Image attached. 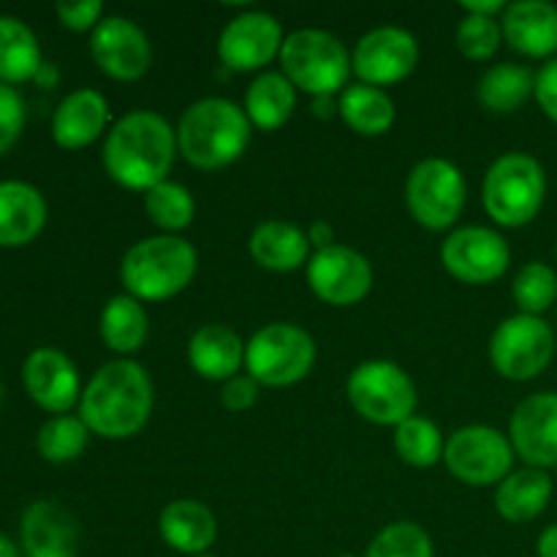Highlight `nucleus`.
<instances>
[{
  "label": "nucleus",
  "instance_id": "nucleus-1",
  "mask_svg": "<svg viewBox=\"0 0 557 557\" xmlns=\"http://www.w3.org/2000/svg\"><path fill=\"white\" fill-rule=\"evenodd\" d=\"M177 156V128L163 114L136 109L123 114L103 141V169L117 185L150 190L169 180Z\"/></svg>",
  "mask_w": 557,
  "mask_h": 557
},
{
  "label": "nucleus",
  "instance_id": "nucleus-2",
  "mask_svg": "<svg viewBox=\"0 0 557 557\" xmlns=\"http://www.w3.org/2000/svg\"><path fill=\"white\" fill-rule=\"evenodd\" d=\"M150 413L152 381L134 359L107 362L82 392L79 419L101 438H131L150 422Z\"/></svg>",
  "mask_w": 557,
  "mask_h": 557
},
{
  "label": "nucleus",
  "instance_id": "nucleus-3",
  "mask_svg": "<svg viewBox=\"0 0 557 557\" xmlns=\"http://www.w3.org/2000/svg\"><path fill=\"white\" fill-rule=\"evenodd\" d=\"M199 250L177 234L145 237L125 250L120 261V283L139 302H163L194 283Z\"/></svg>",
  "mask_w": 557,
  "mask_h": 557
},
{
  "label": "nucleus",
  "instance_id": "nucleus-4",
  "mask_svg": "<svg viewBox=\"0 0 557 557\" xmlns=\"http://www.w3.org/2000/svg\"><path fill=\"white\" fill-rule=\"evenodd\" d=\"M250 145V120L228 98H201L177 123V150L196 169H221L237 161Z\"/></svg>",
  "mask_w": 557,
  "mask_h": 557
},
{
  "label": "nucleus",
  "instance_id": "nucleus-5",
  "mask_svg": "<svg viewBox=\"0 0 557 557\" xmlns=\"http://www.w3.org/2000/svg\"><path fill=\"white\" fill-rule=\"evenodd\" d=\"M547 194L544 166L528 152H506L484 174V210L498 226L517 228L542 212Z\"/></svg>",
  "mask_w": 557,
  "mask_h": 557
},
{
  "label": "nucleus",
  "instance_id": "nucleus-6",
  "mask_svg": "<svg viewBox=\"0 0 557 557\" xmlns=\"http://www.w3.org/2000/svg\"><path fill=\"white\" fill-rule=\"evenodd\" d=\"M281 65L286 79L313 98L343 92L351 74V58L341 38L319 27L288 33L281 49Z\"/></svg>",
  "mask_w": 557,
  "mask_h": 557
},
{
  "label": "nucleus",
  "instance_id": "nucleus-7",
  "mask_svg": "<svg viewBox=\"0 0 557 557\" xmlns=\"http://www.w3.org/2000/svg\"><path fill=\"white\" fill-rule=\"evenodd\" d=\"M346 395L359 417L381 428H397L411 419L417 408V386L411 375L386 359L357 364L346 381Z\"/></svg>",
  "mask_w": 557,
  "mask_h": 557
},
{
  "label": "nucleus",
  "instance_id": "nucleus-8",
  "mask_svg": "<svg viewBox=\"0 0 557 557\" xmlns=\"http://www.w3.org/2000/svg\"><path fill=\"white\" fill-rule=\"evenodd\" d=\"M313 364V337L288 321L261 326L245 346V368L259 386H292L302 381Z\"/></svg>",
  "mask_w": 557,
  "mask_h": 557
},
{
  "label": "nucleus",
  "instance_id": "nucleus-9",
  "mask_svg": "<svg viewBox=\"0 0 557 557\" xmlns=\"http://www.w3.org/2000/svg\"><path fill=\"white\" fill-rule=\"evenodd\" d=\"M468 185L460 169L446 158H424L406 180V201L417 223L430 232L455 226L466 207Z\"/></svg>",
  "mask_w": 557,
  "mask_h": 557
},
{
  "label": "nucleus",
  "instance_id": "nucleus-10",
  "mask_svg": "<svg viewBox=\"0 0 557 557\" xmlns=\"http://www.w3.org/2000/svg\"><path fill=\"white\" fill-rule=\"evenodd\" d=\"M555 357V332L542 315L517 313L506 319L490 341V362L509 381H531Z\"/></svg>",
  "mask_w": 557,
  "mask_h": 557
},
{
  "label": "nucleus",
  "instance_id": "nucleus-11",
  "mask_svg": "<svg viewBox=\"0 0 557 557\" xmlns=\"http://www.w3.org/2000/svg\"><path fill=\"white\" fill-rule=\"evenodd\" d=\"M444 462L455 479L471 487L500 484L511 473L515 446L500 430L487 424H468L457 430L444 449Z\"/></svg>",
  "mask_w": 557,
  "mask_h": 557
},
{
  "label": "nucleus",
  "instance_id": "nucleus-12",
  "mask_svg": "<svg viewBox=\"0 0 557 557\" xmlns=\"http://www.w3.org/2000/svg\"><path fill=\"white\" fill-rule=\"evenodd\" d=\"M441 261L446 272L462 283L484 286L506 275L511 261L509 243L495 228L462 226L455 228L441 245Z\"/></svg>",
  "mask_w": 557,
  "mask_h": 557
},
{
  "label": "nucleus",
  "instance_id": "nucleus-13",
  "mask_svg": "<svg viewBox=\"0 0 557 557\" xmlns=\"http://www.w3.org/2000/svg\"><path fill=\"white\" fill-rule=\"evenodd\" d=\"M419 63V44L411 30L381 25L364 33L351 54V69L364 85L384 87L403 82Z\"/></svg>",
  "mask_w": 557,
  "mask_h": 557
},
{
  "label": "nucleus",
  "instance_id": "nucleus-14",
  "mask_svg": "<svg viewBox=\"0 0 557 557\" xmlns=\"http://www.w3.org/2000/svg\"><path fill=\"white\" fill-rule=\"evenodd\" d=\"M308 283L315 297L335 308L362 302L373 288V267L368 256L348 245L315 250L308 261Z\"/></svg>",
  "mask_w": 557,
  "mask_h": 557
},
{
  "label": "nucleus",
  "instance_id": "nucleus-15",
  "mask_svg": "<svg viewBox=\"0 0 557 557\" xmlns=\"http://www.w3.org/2000/svg\"><path fill=\"white\" fill-rule=\"evenodd\" d=\"M90 52L98 69L120 82L141 79L152 65L150 38L128 16H103L92 30Z\"/></svg>",
  "mask_w": 557,
  "mask_h": 557
},
{
  "label": "nucleus",
  "instance_id": "nucleus-16",
  "mask_svg": "<svg viewBox=\"0 0 557 557\" xmlns=\"http://www.w3.org/2000/svg\"><path fill=\"white\" fill-rule=\"evenodd\" d=\"M283 27L267 11L237 14L218 38V58L232 71H256L270 65L283 49Z\"/></svg>",
  "mask_w": 557,
  "mask_h": 557
},
{
  "label": "nucleus",
  "instance_id": "nucleus-17",
  "mask_svg": "<svg viewBox=\"0 0 557 557\" xmlns=\"http://www.w3.org/2000/svg\"><path fill=\"white\" fill-rule=\"evenodd\" d=\"M509 441L515 455L528 468H557V395L539 392L515 408L509 422Z\"/></svg>",
  "mask_w": 557,
  "mask_h": 557
},
{
  "label": "nucleus",
  "instance_id": "nucleus-18",
  "mask_svg": "<svg viewBox=\"0 0 557 557\" xmlns=\"http://www.w3.org/2000/svg\"><path fill=\"white\" fill-rule=\"evenodd\" d=\"M25 389L44 411L63 417L79 400V373L58 348H36L22 368Z\"/></svg>",
  "mask_w": 557,
  "mask_h": 557
},
{
  "label": "nucleus",
  "instance_id": "nucleus-19",
  "mask_svg": "<svg viewBox=\"0 0 557 557\" xmlns=\"http://www.w3.org/2000/svg\"><path fill=\"white\" fill-rule=\"evenodd\" d=\"M500 30L511 49L528 58H549L557 52V5L547 0H517L504 9Z\"/></svg>",
  "mask_w": 557,
  "mask_h": 557
},
{
  "label": "nucleus",
  "instance_id": "nucleus-20",
  "mask_svg": "<svg viewBox=\"0 0 557 557\" xmlns=\"http://www.w3.org/2000/svg\"><path fill=\"white\" fill-rule=\"evenodd\" d=\"M109 120V103L98 90L82 87L60 101L52 117V136L63 150H79L103 134Z\"/></svg>",
  "mask_w": 557,
  "mask_h": 557
},
{
  "label": "nucleus",
  "instance_id": "nucleus-21",
  "mask_svg": "<svg viewBox=\"0 0 557 557\" xmlns=\"http://www.w3.org/2000/svg\"><path fill=\"white\" fill-rule=\"evenodd\" d=\"M27 557H76L74 517L52 500H36L22 517Z\"/></svg>",
  "mask_w": 557,
  "mask_h": 557
},
{
  "label": "nucleus",
  "instance_id": "nucleus-22",
  "mask_svg": "<svg viewBox=\"0 0 557 557\" xmlns=\"http://www.w3.org/2000/svg\"><path fill=\"white\" fill-rule=\"evenodd\" d=\"M188 362L201 379L223 381L239 375L245 362V343L234 330L223 324H205L190 335Z\"/></svg>",
  "mask_w": 557,
  "mask_h": 557
},
{
  "label": "nucleus",
  "instance_id": "nucleus-23",
  "mask_svg": "<svg viewBox=\"0 0 557 557\" xmlns=\"http://www.w3.org/2000/svg\"><path fill=\"white\" fill-rule=\"evenodd\" d=\"M47 223V201L33 185L20 180L0 183V245L16 248L38 237Z\"/></svg>",
  "mask_w": 557,
  "mask_h": 557
},
{
  "label": "nucleus",
  "instance_id": "nucleus-24",
  "mask_svg": "<svg viewBox=\"0 0 557 557\" xmlns=\"http://www.w3.org/2000/svg\"><path fill=\"white\" fill-rule=\"evenodd\" d=\"M158 528H161V539L169 547L190 557L205 555L218 536L215 515L205 504L188 498L172 500L161 511Z\"/></svg>",
  "mask_w": 557,
  "mask_h": 557
},
{
  "label": "nucleus",
  "instance_id": "nucleus-25",
  "mask_svg": "<svg viewBox=\"0 0 557 557\" xmlns=\"http://www.w3.org/2000/svg\"><path fill=\"white\" fill-rule=\"evenodd\" d=\"M250 259L272 272H294L308 264V232L288 221H264L253 228L248 239Z\"/></svg>",
  "mask_w": 557,
  "mask_h": 557
},
{
  "label": "nucleus",
  "instance_id": "nucleus-26",
  "mask_svg": "<svg viewBox=\"0 0 557 557\" xmlns=\"http://www.w3.org/2000/svg\"><path fill=\"white\" fill-rule=\"evenodd\" d=\"M553 498V476L542 468L511 471L495 490V509L506 522H531Z\"/></svg>",
  "mask_w": 557,
  "mask_h": 557
},
{
  "label": "nucleus",
  "instance_id": "nucleus-27",
  "mask_svg": "<svg viewBox=\"0 0 557 557\" xmlns=\"http://www.w3.org/2000/svg\"><path fill=\"white\" fill-rule=\"evenodd\" d=\"M297 109V87L286 79L283 71H264L250 82L245 92V114L250 125L261 131H275L288 123Z\"/></svg>",
  "mask_w": 557,
  "mask_h": 557
},
{
  "label": "nucleus",
  "instance_id": "nucleus-28",
  "mask_svg": "<svg viewBox=\"0 0 557 557\" xmlns=\"http://www.w3.org/2000/svg\"><path fill=\"white\" fill-rule=\"evenodd\" d=\"M343 120L362 136H381L395 125V101L373 85H348L337 101Z\"/></svg>",
  "mask_w": 557,
  "mask_h": 557
},
{
  "label": "nucleus",
  "instance_id": "nucleus-29",
  "mask_svg": "<svg viewBox=\"0 0 557 557\" xmlns=\"http://www.w3.org/2000/svg\"><path fill=\"white\" fill-rule=\"evenodd\" d=\"M150 332V321H147V310L139 299L131 294H117L107 302L101 313V337L114 354H131L139 351Z\"/></svg>",
  "mask_w": 557,
  "mask_h": 557
},
{
  "label": "nucleus",
  "instance_id": "nucleus-30",
  "mask_svg": "<svg viewBox=\"0 0 557 557\" xmlns=\"http://www.w3.org/2000/svg\"><path fill=\"white\" fill-rule=\"evenodd\" d=\"M41 71V49L30 27L16 16H0V82H25Z\"/></svg>",
  "mask_w": 557,
  "mask_h": 557
},
{
  "label": "nucleus",
  "instance_id": "nucleus-31",
  "mask_svg": "<svg viewBox=\"0 0 557 557\" xmlns=\"http://www.w3.org/2000/svg\"><path fill=\"white\" fill-rule=\"evenodd\" d=\"M536 90V76L517 63H500L487 69V74L479 79V101L490 109V112L509 114L517 112L528 98Z\"/></svg>",
  "mask_w": 557,
  "mask_h": 557
},
{
  "label": "nucleus",
  "instance_id": "nucleus-32",
  "mask_svg": "<svg viewBox=\"0 0 557 557\" xmlns=\"http://www.w3.org/2000/svg\"><path fill=\"white\" fill-rule=\"evenodd\" d=\"M145 212L163 232H183V228H188L194 223V194L185 185L174 183V180H163V183L152 185L145 194Z\"/></svg>",
  "mask_w": 557,
  "mask_h": 557
},
{
  "label": "nucleus",
  "instance_id": "nucleus-33",
  "mask_svg": "<svg viewBox=\"0 0 557 557\" xmlns=\"http://www.w3.org/2000/svg\"><path fill=\"white\" fill-rule=\"evenodd\" d=\"M395 449L403 462L413 468H433L435 462L444 460V435H441L438 424L430 419L417 417L406 419L395 428Z\"/></svg>",
  "mask_w": 557,
  "mask_h": 557
},
{
  "label": "nucleus",
  "instance_id": "nucleus-34",
  "mask_svg": "<svg viewBox=\"0 0 557 557\" xmlns=\"http://www.w3.org/2000/svg\"><path fill=\"white\" fill-rule=\"evenodd\" d=\"M87 441H90V430L82 422L79 417H54L38 430V455L47 462H54V466H63V462L76 460V457L85 451Z\"/></svg>",
  "mask_w": 557,
  "mask_h": 557
},
{
  "label": "nucleus",
  "instance_id": "nucleus-35",
  "mask_svg": "<svg viewBox=\"0 0 557 557\" xmlns=\"http://www.w3.org/2000/svg\"><path fill=\"white\" fill-rule=\"evenodd\" d=\"M511 297L528 315H542L544 310L553 308L557 299V275L553 267L544 261H528L511 283Z\"/></svg>",
  "mask_w": 557,
  "mask_h": 557
},
{
  "label": "nucleus",
  "instance_id": "nucleus-36",
  "mask_svg": "<svg viewBox=\"0 0 557 557\" xmlns=\"http://www.w3.org/2000/svg\"><path fill=\"white\" fill-rule=\"evenodd\" d=\"M364 557H435L433 539L417 522H392L370 542Z\"/></svg>",
  "mask_w": 557,
  "mask_h": 557
},
{
  "label": "nucleus",
  "instance_id": "nucleus-37",
  "mask_svg": "<svg viewBox=\"0 0 557 557\" xmlns=\"http://www.w3.org/2000/svg\"><path fill=\"white\" fill-rule=\"evenodd\" d=\"M504 41V30L495 16L466 14L455 30V44L468 60H490Z\"/></svg>",
  "mask_w": 557,
  "mask_h": 557
},
{
  "label": "nucleus",
  "instance_id": "nucleus-38",
  "mask_svg": "<svg viewBox=\"0 0 557 557\" xmlns=\"http://www.w3.org/2000/svg\"><path fill=\"white\" fill-rule=\"evenodd\" d=\"M22 125H25V103L14 87L0 82V152L20 139Z\"/></svg>",
  "mask_w": 557,
  "mask_h": 557
},
{
  "label": "nucleus",
  "instance_id": "nucleus-39",
  "mask_svg": "<svg viewBox=\"0 0 557 557\" xmlns=\"http://www.w3.org/2000/svg\"><path fill=\"white\" fill-rule=\"evenodd\" d=\"M54 11H58L60 22H63L69 30H96L98 22L103 20V3L101 0H60L58 5H54Z\"/></svg>",
  "mask_w": 557,
  "mask_h": 557
},
{
  "label": "nucleus",
  "instance_id": "nucleus-40",
  "mask_svg": "<svg viewBox=\"0 0 557 557\" xmlns=\"http://www.w3.org/2000/svg\"><path fill=\"white\" fill-rule=\"evenodd\" d=\"M221 400L232 413L250 411L256 400H259V381L250 379V375H234V379L223 384Z\"/></svg>",
  "mask_w": 557,
  "mask_h": 557
},
{
  "label": "nucleus",
  "instance_id": "nucleus-41",
  "mask_svg": "<svg viewBox=\"0 0 557 557\" xmlns=\"http://www.w3.org/2000/svg\"><path fill=\"white\" fill-rule=\"evenodd\" d=\"M536 96L539 107L547 114L553 123H557V58L549 60L547 65H542V71L536 74Z\"/></svg>",
  "mask_w": 557,
  "mask_h": 557
},
{
  "label": "nucleus",
  "instance_id": "nucleus-42",
  "mask_svg": "<svg viewBox=\"0 0 557 557\" xmlns=\"http://www.w3.org/2000/svg\"><path fill=\"white\" fill-rule=\"evenodd\" d=\"M308 239L310 245H315L319 250L332 248V245H335V228H332L326 221H315L313 226L308 228Z\"/></svg>",
  "mask_w": 557,
  "mask_h": 557
},
{
  "label": "nucleus",
  "instance_id": "nucleus-43",
  "mask_svg": "<svg viewBox=\"0 0 557 557\" xmlns=\"http://www.w3.org/2000/svg\"><path fill=\"white\" fill-rule=\"evenodd\" d=\"M466 14H476V16H498L504 14L506 3L504 0H466L462 3Z\"/></svg>",
  "mask_w": 557,
  "mask_h": 557
},
{
  "label": "nucleus",
  "instance_id": "nucleus-44",
  "mask_svg": "<svg viewBox=\"0 0 557 557\" xmlns=\"http://www.w3.org/2000/svg\"><path fill=\"white\" fill-rule=\"evenodd\" d=\"M536 553L539 557H557V522L555 525L544 528L542 536L536 542Z\"/></svg>",
  "mask_w": 557,
  "mask_h": 557
},
{
  "label": "nucleus",
  "instance_id": "nucleus-45",
  "mask_svg": "<svg viewBox=\"0 0 557 557\" xmlns=\"http://www.w3.org/2000/svg\"><path fill=\"white\" fill-rule=\"evenodd\" d=\"M315 114H324V117H330V114H332V96L315 98Z\"/></svg>",
  "mask_w": 557,
  "mask_h": 557
},
{
  "label": "nucleus",
  "instance_id": "nucleus-46",
  "mask_svg": "<svg viewBox=\"0 0 557 557\" xmlns=\"http://www.w3.org/2000/svg\"><path fill=\"white\" fill-rule=\"evenodd\" d=\"M0 557H20L14 544H11L5 536H0Z\"/></svg>",
  "mask_w": 557,
  "mask_h": 557
},
{
  "label": "nucleus",
  "instance_id": "nucleus-47",
  "mask_svg": "<svg viewBox=\"0 0 557 557\" xmlns=\"http://www.w3.org/2000/svg\"><path fill=\"white\" fill-rule=\"evenodd\" d=\"M337 557H357V555H337Z\"/></svg>",
  "mask_w": 557,
  "mask_h": 557
},
{
  "label": "nucleus",
  "instance_id": "nucleus-48",
  "mask_svg": "<svg viewBox=\"0 0 557 557\" xmlns=\"http://www.w3.org/2000/svg\"><path fill=\"white\" fill-rule=\"evenodd\" d=\"M196 557H210V555H196Z\"/></svg>",
  "mask_w": 557,
  "mask_h": 557
}]
</instances>
